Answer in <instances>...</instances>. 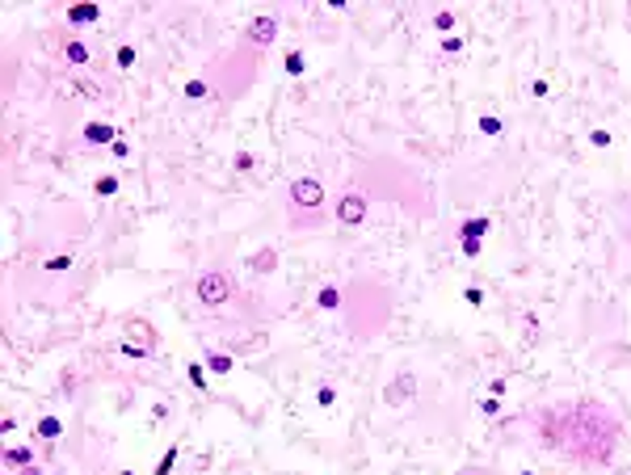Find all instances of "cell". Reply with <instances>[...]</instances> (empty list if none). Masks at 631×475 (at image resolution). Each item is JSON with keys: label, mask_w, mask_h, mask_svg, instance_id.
<instances>
[{"label": "cell", "mask_w": 631, "mask_h": 475, "mask_svg": "<svg viewBox=\"0 0 631 475\" xmlns=\"http://www.w3.org/2000/svg\"><path fill=\"white\" fill-rule=\"evenodd\" d=\"M286 202H291V227L312 232V227L324 223L328 194H324V181H320V177H295V181L286 185Z\"/></svg>", "instance_id": "obj_1"}, {"label": "cell", "mask_w": 631, "mask_h": 475, "mask_svg": "<svg viewBox=\"0 0 631 475\" xmlns=\"http://www.w3.org/2000/svg\"><path fill=\"white\" fill-rule=\"evenodd\" d=\"M232 295H236V286H232V274H223V269H206V274L194 282V299H198L202 307H227Z\"/></svg>", "instance_id": "obj_2"}, {"label": "cell", "mask_w": 631, "mask_h": 475, "mask_svg": "<svg viewBox=\"0 0 631 475\" xmlns=\"http://www.w3.org/2000/svg\"><path fill=\"white\" fill-rule=\"evenodd\" d=\"M366 210H371V202H366V194H358V189H345V194L337 198V206H333V215H337L341 227L366 223Z\"/></svg>", "instance_id": "obj_3"}, {"label": "cell", "mask_w": 631, "mask_h": 475, "mask_svg": "<svg viewBox=\"0 0 631 475\" xmlns=\"http://www.w3.org/2000/svg\"><path fill=\"white\" fill-rule=\"evenodd\" d=\"M274 38H278V17L274 13H257L253 21H248V29H244V42L248 46H274Z\"/></svg>", "instance_id": "obj_4"}, {"label": "cell", "mask_w": 631, "mask_h": 475, "mask_svg": "<svg viewBox=\"0 0 631 475\" xmlns=\"http://www.w3.org/2000/svg\"><path fill=\"white\" fill-rule=\"evenodd\" d=\"M417 396V375H396V379H387V387H383V404L387 408H404L409 400Z\"/></svg>", "instance_id": "obj_5"}, {"label": "cell", "mask_w": 631, "mask_h": 475, "mask_svg": "<svg viewBox=\"0 0 631 475\" xmlns=\"http://www.w3.org/2000/svg\"><path fill=\"white\" fill-rule=\"evenodd\" d=\"M80 139H84V147H114V143H118L122 135H118V126H114V122L97 118V122H84Z\"/></svg>", "instance_id": "obj_6"}, {"label": "cell", "mask_w": 631, "mask_h": 475, "mask_svg": "<svg viewBox=\"0 0 631 475\" xmlns=\"http://www.w3.org/2000/svg\"><path fill=\"white\" fill-rule=\"evenodd\" d=\"M97 17H101V4H93V0H76V4H67V8H63V21H67L72 29L93 25Z\"/></svg>", "instance_id": "obj_7"}, {"label": "cell", "mask_w": 631, "mask_h": 475, "mask_svg": "<svg viewBox=\"0 0 631 475\" xmlns=\"http://www.w3.org/2000/svg\"><path fill=\"white\" fill-rule=\"evenodd\" d=\"M489 232H493V219H489V215H467V219H459V232H455V236H459V240H484Z\"/></svg>", "instance_id": "obj_8"}, {"label": "cell", "mask_w": 631, "mask_h": 475, "mask_svg": "<svg viewBox=\"0 0 631 475\" xmlns=\"http://www.w3.org/2000/svg\"><path fill=\"white\" fill-rule=\"evenodd\" d=\"M122 337H126V341H139V345H147V349H156V345H160V333H156L147 320H139V316H135V320H126V333H122Z\"/></svg>", "instance_id": "obj_9"}, {"label": "cell", "mask_w": 631, "mask_h": 475, "mask_svg": "<svg viewBox=\"0 0 631 475\" xmlns=\"http://www.w3.org/2000/svg\"><path fill=\"white\" fill-rule=\"evenodd\" d=\"M63 63H67V67H88V63H93V51H88V42H80V38H67V42H63Z\"/></svg>", "instance_id": "obj_10"}, {"label": "cell", "mask_w": 631, "mask_h": 475, "mask_svg": "<svg viewBox=\"0 0 631 475\" xmlns=\"http://www.w3.org/2000/svg\"><path fill=\"white\" fill-rule=\"evenodd\" d=\"M34 438H38V442H59V438H63V421H59L55 413H42V417L34 421Z\"/></svg>", "instance_id": "obj_11"}, {"label": "cell", "mask_w": 631, "mask_h": 475, "mask_svg": "<svg viewBox=\"0 0 631 475\" xmlns=\"http://www.w3.org/2000/svg\"><path fill=\"white\" fill-rule=\"evenodd\" d=\"M316 307L320 312H345V290L341 286H320L316 290Z\"/></svg>", "instance_id": "obj_12"}, {"label": "cell", "mask_w": 631, "mask_h": 475, "mask_svg": "<svg viewBox=\"0 0 631 475\" xmlns=\"http://www.w3.org/2000/svg\"><path fill=\"white\" fill-rule=\"evenodd\" d=\"M202 362H206V370H211V375H232V366H236V358H232L227 349H211V345H206Z\"/></svg>", "instance_id": "obj_13"}, {"label": "cell", "mask_w": 631, "mask_h": 475, "mask_svg": "<svg viewBox=\"0 0 631 475\" xmlns=\"http://www.w3.org/2000/svg\"><path fill=\"white\" fill-rule=\"evenodd\" d=\"M476 131H480L484 139H501V135H505V118H501V114H480V118H476Z\"/></svg>", "instance_id": "obj_14"}, {"label": "cell", "mask_w": 631, "mask_h": 475, "mask_svg": "<svg viewBox=\"0 0 631 475\" xmlns=\"http://www.w3.org/2000/svg\"><path fill=\"white\" fill-rule=\"evenodd\" d=\"M4 463L17 467V471L34 467V446H4Z\"/></svg>", "instance_id": "obj_15"}, {"label": "cell", "mask_w": 631, "mask_h": 475, "mask_svg": "<svg viewBox=\"0 0 631 475\" xmlns=\"http://www.w3.org/2000/svg\"><path fill=\"white\" fill-rule=\"evenodd\" d=\"M430 25L446 38V34H455V25H459V13L455 8H438V13H430Z\"/></svg>", "instance_id": "obj_16"}, {"label": "cell", "mask_w": 631, "mask_h": 475, "mask_svg": "<svg viewBox=\"0 0 631 475\" xmlns=\"http://www.w3.org/2000/svg\"><path fill=\"white\" fill-rule=\"evenodd\" d=\"M282 72H286V76H303V72H307V55H303L299 46L286 51V55H282Z\"/></svg>", "instance_id": "obj_17"}, {"label": "cell", "mask_w": 631, "mask_h": 475, "mask_svg": "<svg viewBox=\"0 0 631 475\" xmlns=\"http://www.w3.org/2000/svg\"><path fill=\"white\" fill-rule=\"evenodd\" d=\"M274 265H278V253H274V248H261V253L248 257V269H253V274H270Z\"/></svg>", "instance_id": "obj_18"}, {"label": "cell", "mask_w": 631, "mask_h": 475, "mask_svg": "<svg viewBox=\"0 0 631 475\" xmlns=\"http://www.w3.org/2000/svg\"><path fill=\"white\" fill-rule=\"evenodd\" d=\"M118 189H122V181H118L114 173H101V177L93 181V194H97V198H114Z\"/></svg>", "instance_id": "obj_19"}, {"label": "cell", "mask_w": 631, "mask_h": 475, "mask_svg": "<svg viewBox=\"0 0 631 475\" xmlns=\"http://www.w3.org/2000/svg\"><path fill=\"white\" fill-rule=\"evenodd\" d=\"M185 379H190L198 392H206V387H211V370H206V362H190V366H185Z\"/></svg>", "instance_id": "obj_20"}, {"label": "cell", "mask_w": 631, "mask_h": 475, "mask_svg": "<svg viewBox=\"0 0 631 475\" xmlns=\"http://www.w3.org/2000/svg\"><path fill=\"white\" fill-rule=\"evenodd\" d=\"M118 354H122V358H152L156 349H147V345H139V341H126V337H122V341H118Z\"/></svg>", "instance_id": "obj_21"}, {"label": "cell", "mask_w": 631, "mask_h": 475, "mask_svg": "<svg viewBox=\"0 0 631 475\" xmlns=\"http://www.w3.org/2000/svg\"><path fill=\"white\" fill-rule=\"evenodd\" d=\"M177 455H181V446H177V442H173V446H168V450H164V459H160V463H156V471H152V475H173V467H177Z\"/></svg>", "instance_id": "obj_22"}, {"label": "cell", "mask_w": 631, "mask_h": 475, "mask_svg": "<svg viewBox=\"0 0 631 475\" xmlns=\"http://www.w3.org/2000/svg\"><path fill=\"white\" fill-rule=\"evenodd\" d=\"M181 93H185L190 101H202V97H211V84H206V80H185Z\"/></svg>", "instance_id": "obj_23"}, {"label": "cell", "mask_w": 631, "mask_h": 475, "mask_svg": "<svg viewBox=\"0 0 631 475\" xmlns=\"http://www.w3.org/2000/svg\"><path fill=\"white\" fill-rule=\"evenodd\" d=\"M72 269V257L67 253H59V257H46L42 261V274H67Z\"/></svg>", "instance_id": "obj_24"}, {"label": "cell", "mask_w": 631, "mask_h": 475, "mask_svg": "<svg viewBox=\"0 0 631 475\" xmlns=\"http://www.w3.org/2000/svg\"><path fill=\"white\" fill-rule=\"evenodd\" d=\"M337 404V387L333 383H320L316 387V408H333Z\"/></svg>", "instance_id": "obj_25"}, {"label": "cell", "mask_w": 631, "mask_h": 475, "mask_svg": "<svg viewBox=\"0 0 631 475\" xmlns=\"http://www.w3.org/2000/svg\"><path fill=\"white\" fill-rule=\"evenodd\" d=\"M114 63H118L122 72H126V67H135V46H131V42H122V46L114 51Z\"/></svg>", "instance_id": "obj_26"}, {"label": "cell", "mask_w": 631, "mask_h": 475, "mask_svg": "<svg viewBox=\"0 0 631 475\" xmlns=\"http://www.w3.org/2000/svg\"><path fill=\"white\" fill-rule=\"evenodd\" d=\"M590 143H594V147H598V152H606V147H611V143H615V135H611V131H606V126H594V131H590Z\"/></svg>", "instance_id": "obj_27"}, {"label": "cell", "mask_w": 631, "mask_h": 475, "mask_svg": "<svg viewBox=\"0 0 631 475\" xmlns=\"http://www.w3.org/2000/svg\"><path fill=\"white\" fill-rule=\"evenodd\" d=\"M232 168H236V173H253V168H257V156H253V152H236Z\"/></svg>", "instance_id": "obj_28"}, {"label": "cell", "mask_w": 631, "mask_h": 475, "mask_svg": "<svg viewBox=\"0 0 631 475\" xmlns=\"http://www.w3.org/2000/svg\"><path fill=\"white\" fill-rule=\"evenodd\" d=\"M438 46H442V55H459V51H463V34H446Z\"/></svg>", "instance_id": "obj_29"}, {"label": "cell", "mask_w": 631, "mask_h": 475, "mask_svg": "<svg viewBox=\"0 0 631 475\" xmlns=\"http://www.w3.org/2000/svg\"><path fill=\"white\" fill-rule=\"evenodd\" d=\"M547 93H552V80H547V76H535V80H531V97H539V101H543Z\"/></svg>", "instance_id": "obj_30"}, {"label": "cell", "mask_w": 631, "mask_h": 475, "mask_svg": "<svg viewBox=\"0 0 631 475\" xmlns=\"http://www.w3.org/2000/svg\"><path fill=\"white\" fill-rule=\"evenodd\" d=\"M463 303L467 307H484V290L480 286H463Z\"/></svg>", "instance_id": "obj_31"}, {"label": "cell", "mask_w": 631, "mask_h": 475, "mask_svg": "<svg viewBox=\"0 0 631 475\" xmlns=\"http://www.w3.org/2000/svg\"><path fill=\"white\" fill-rule=\"evenodd\" d=\"M480 417H501V400H497V396H484V400H480Z\"/></svg>", "instance_id": "obj_32"}, {"label": "cell", "mask_w": 631, "mask_h": 475, "mask_svg": "<svg viewBox=\"0 0 631 475\" xmlns=\"http://www.w3.org/2000/svg\"><path fill=\"white\" fill-rule=\"evenodd\" d=\"M459 248H463V257H472V261H476V257L484 253V240H459Z\"/></svg>", "instance_id": "obj_33"}, {"label": "cell", "mask_w": 631, "mask_h": 475, "mask_svg": "<svg viewBox=\"0 0 631 475\" xmlns=\"http://www.w3.org/2000/svg\"><path fill=\"white\" fill-rule=\"evenodd\" d=\"M109 152H114V160H126V156H131V139L122 135V139H118V143H114Z\"/></svg>", "instance_id": "obj_34"}, {"label": "cell", "mask_w": 631, "mask_h": 475, "mask_svg": "<svg viewBox=\"0 0 631 475\" xmlns=\"http://www.w3.org/2000/svg\"><path fill=\"white\" fill-rule=\"evenodd\" d=\"M505 387H510V379H501V375H497V379H489V396H497V400H501V396H505Z\"/></svg>", "instance_id": "obj_35"}, {"label": "cell", "mask_w": 631, "mask_h": 475, "mask_svg": "<svg viewBox=\"0 0 631 475\" xmlns=\"http://www.w3.org/2000/svg\"><path fill=\"white\" fill-rule=\"evenodd\" d=\"M13 429H17V417H4V421H0V434H4V438H8V434H13Z\"/></svg>", "instance_id": "obj_36"}, {"label": "cell", "mask_w": 631, "mask_h": 475, "mask_svg": "<svg viewBox=\"0 0 631 475\" xmlns=\"http://www.w3.org/2000/svg\"><path fill=\"white\" fill-rule=\"evenodd\" d=\"M459 475H493V471H489V467H463Z\"/></svg>", "instance_id": "obj_37"}, {"label": "cell", "mask_w": 631, "mask_h": 475, "mask_svg": "<svg viewBox=\"0 0 631 475\" xmlns=\"http://www.w3.org/2000/svg\"><path fill=\"white\" fill-rule=\"evenodd\" d=\"M21 475H42V467H25Z\"/></svg>", "instance_id": "obj_38"}, {"label": "cell", "mask_w": 631, "mask_h": 475, "mask_svg": "<svg viewBox=\"0 0 631 475\" xmlns=\"http://www.w3.org/2000/svg\"><path fill=\"white\" fill-rule=\"evenodd\" d=\"M122 475H135V471H122Z\"/></svg>", "instance_id": "obj_39"}]
</instances>
